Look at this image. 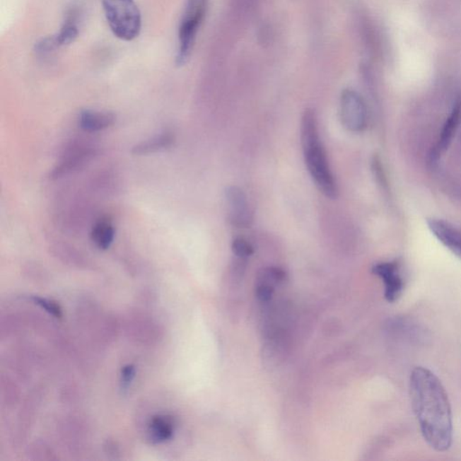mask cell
I'll list each match as a JSON object with an SVG mask.
<instances>
[{
	"label": "cell",
	"mask_w": 461,
	"mask_h": 461,
	"mask_svg": "<svg viewBox=\"0 0 461 461\" xmlns=\"http://www.w3.org/2000/svg\"><path fill=\"white\" fill-rule=\"evenodd\" d=\"M412 407L421 436L434 450L450 449L453 439V412L448 394L436 374L424 367L411 372Z\"/></svg>",
	"instance_id": "cell-1"
},
{
	"label": "cell",
	"mask_w": 461,
	"mask_h": 461,
	"mask_svg": "<svg viewBox=\"0 0 461 461\" xmlns=\"http://www.w3.org/2000/svg\"><path fill=\"white\" fill-rule=\"evenodd\" d=\"M301 141L306 167L315 185L325 197L336 199L338 196L337 183L319 136L317 118L313 110H306L303 115Z\"/></svg>",
	"instance_id": "cell-2"
},
{
	"label": "cell",
	"mask_w": 461,
	"mask_h": 461,
	"mask_svg": "<svg viewBox=\"0 0 461 461\" xmlns=\"http://www.w3.org/2000/svg\"><path fill=\"white\" fill-rule=\"evenodd\" d=\"M112 33L123 41H133L140 35L141 16L134 0H101Z\"/></svg>",
	"instance_id": "cell-3"
},
{
	"label": "cell",
	"mask_w": 461,
	"mask_h": 461,
	"mask_svg": "<svg viewBox=\"0 0 461 461\" xmlns=\"http://www.w3.org/2000/svg\"><path fill=\"white\" fill-rule=\"evenodd\" d=\"M207 3L209 0H187L179 30V49L176 58L177 66L185 65L192 54L197 32L205 18Z\"/></svg>",
	"instance_id": "cell-4"
},
{
	"label": "cell",
	"mask_w": 461,
	"mask_h": 461,
	"mask_svg": "<svg viewBox=\"0 0 461 461\" xmlns=\"http://www.w3.org/2000/svg\"><path fill=\"white\" fill-rule=\"evenodd\" d=\"M340 117L346 129L360 133L366 128L368 112L363 98L352 90L342 91L340 100Z\"/></svg>",
	"instance_id": "cell-5"
},
{
	"label": "cell",
	"mask_w": 461,
	"mask_h": 461,
	"mask_svg": "<svg viewBox=\"0 0 461 461\" xmlns=\"http://www.w3.org/2000/svg\"><path fill=\"white\" fill-rule=\"evenodd\" d=\"M226 200L232 225L239 228H248L251 226L253 222L252 212L243 189L236 186L227 187Z\"/></svg>",
	"instance_id": "cell-6"
},
{
	"label": "cell",
	"mask_w": 461,
	"mask_h": 461,
	"mask_svg": "<svg viewBox=\"0 0 461 461\" xmlns=\"http://www.w3.org/2000/svg\"><path fill=\"white\" fill-rule=\"evenodd\" d=\"M372 272L383 281L385 298L387 301H397L404 291V286L399 264L397 262H380L373 267Z\"/></svg>",
	"instance_id": "cell-7"
},
{
	"label": "cell",
	"mask_w": 461,
	"mask_h": 461,
	"mask_svg": "<svg viewBox=\"0 0 461 461\" xmlns=\"http://www.w3.org/2000/svg\"><path fill=\"white\" fill-rule=\"evenodd\" d=\"M95 153H97V151H95V148L88 146L71 148L67 153L64 154L60 163L52 171L50 174L51 179H60V177L81 169L88 161L93 159Z\"/></svg>",
	"instance_id": "cell-8"
},
{
	"label": "cell",
	"mask_w": 461,
	"mask_h": 461,
	"mask_svg": "<svg viewBox=\"0 0 461 461\" xmlns=\"http://www.w3.org/2000/svg\"><path fill=\"white\" fill-rule=\"evenodd\" d=\"M428 226L439 241L461 258V229L441 219L428 220Z\"/></svg>",
	"instance_id": "cell-9"
},
{
	"label": "cell",
	"mask_w": 461,
	"mask_h": 461,
	"mask_svg": "<svg viewBox=\"0 0 461 461\" xmlns=\"http://www.w3.org/2000/svg\"><path fill=\"white\" fill-rule=\"evenodd\" d=\"M78 29L74 21L66 22L57 35L42 39L35 45V50L40 54H49L56 48L71 44L77 38Z\"/></svg>",
	"instance_id": "cell-10"
},
{
	"label": "cell",
	"mask_w": 461,
	"mask_h": 461,
	"mask_svg": "<svg viewBox=\"0 0 461 461\" xmlns=\"http://www.w3.org/2000/svg\"><path fill=\"white\" fill-rule=\"evenodd\" d=\"M115 121H117V115L111 112L84 110L80 115L78 124L82 130L88 133H95L113 126Z\"/></svg>",
	"instance_id": "cell-11"
},
{
	"label": "cell",
	"mask_w": 461,
	"mask_h": 461,
	"mask_svg": "<svg viewBox=\"0 0 461 461\" xmlns=\"http://www.w3.org/2000/svg\"><path fill=\"white\" fill-rule=\"evenodd\" d=\"M174 143H175L174 134L166 132V133L161 134L160 136H154L136 144L132 149V153L138 156H148V154L170 149Z\"/></svg>",
	"instance_id": "cell-12"
},
{
	"label": "cell",
	"mask_w": 461,
	"mask_h": 461,
	"mask_svg": "<svg viewBox=\"0 0 461 461\" xmlns=\"http://www.w3.org/2000/svg\"><path fill=\"white\" fill-rule=\"evenodd\" d=\"M174 433V421L169 416L153 417L149 424V438L153 443H163L171 439Z\"/></svg>",
	"instance_id": "cell-13"
},
{
	"label": "cell",
	"mask_w": 461,
	"mask_h": 461,
	"mask_svg": "<svg viewBox=\"0 0 461 461\" xmlns=\"http://www.w3.org/2000/svg\"><path fill=\"white\" fill-rule=\"evenodd\" d=\"M461 120V100L457 102L454 105L453 111L448 117L445 124H444L443 129L441 131V134L438 144V150L444 151L450 146L451 140H453L454 134H455L457 127Z\"/></svg>",
	"instance_id": "cell-14"
},
{
	"label": "cell",
	"mask_w": 461,
	"mask_h": 461,
	"mask_svg": "<svg viewBox=\"0 0 461 461\" xmlns=\"http://www.w3.org/2000/svg\"><path fill=\"white\" fill-rule=\"evenodd\" d=\"M115 227L107 219H101L95 223L91 230L92 242L100 250L110 248L115 238Z\"/></svg>",
	"instance_id": "cell-15"
},
{
	"label": "cell",
	"mask_w": 461,
	"mask_h": 461,
	"mask_svg": "<svg viewBox=\"0 0 461 461\" xmlns=\"http://www.w3.org/2000/svg\"><path fill=\"white\" fill-rule=\"evenodd\" d=\"M232 249L233 253L240 259H246L253 255V248L248 241L245 239L236 238L233 240Z\"/></svg>",
	"instance_id": "cell-16"
},
{
	"label": "cell",
	"mask_w": 461,
	"mask_h": 461,
	"mask_svg": "<svg viewBox=\"0 0 461 461\" xmlns=\"http://www.w3.org/2000/svg\"><path fill=\"white\" fill-rule=\"evenodd\" d=\"M35 304L40 306L42 309L49 314L54 315L56 318L62 317V309L58 304L54 301L49 300V299L39 298V296H33L31 298Z\"/></svg>",
	"instance_id": "cell-17"
},
{
	"label": "cell",
	"mask_w": 461,
	"mask_h": 461,
	"mask_svg": "<svg viewBox=\"0 0 461 461\" xmlns=\"http://www.w3.org/2000/svg\"><path fill=\"white\" fill-rule=\"evenodd\" d=\"M136 370L134 365H127L121 370L120 387L121 390L126 392L129 390L132 383L136 377Z\"/></svg>",
	"instance_id": "cell-18"
},
{
	"label": "cell",
	"mask_w": 461,
	"mask_h": 461,
	"mask_svg": "<svg viewBox=\"0 0 461 461\" xmlns=\"http://www.w3.org/2000/svg\"><path fill=\"white\" fill-rule=\"evenodd\" d=\"M274 292V288L272 285L261 283L256 288V296L259 300L262 302H268L271 300L272 296Z\"/></svg>",
	"instance_id": "cell-19"
}]
</instances>
